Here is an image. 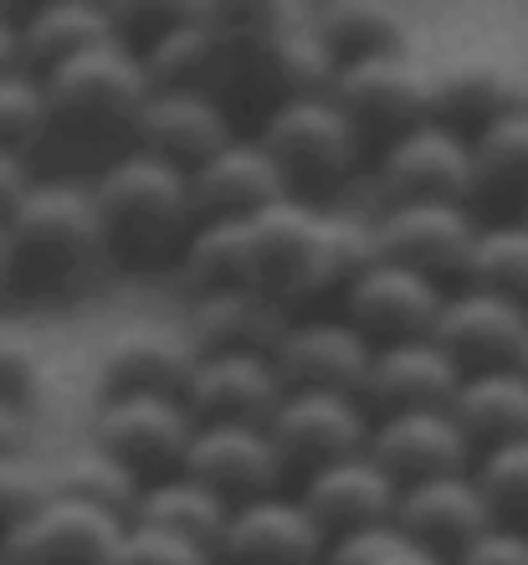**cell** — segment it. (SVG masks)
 Segmentation results:
<instances>
[{"instance_id": "14", "label": "cell", "mask_w": 528, "mask_h": 565, "mask_svg": "<svg viewBox=\"0 0 528 565\" xmlns=\"http://www.w3.org/2000/svg\"><path fill=\"white\" fill-rule=\"evenodd\" d=\"M369 452L400 478V489L477 468V443L452 417V406H421V412H385V417H375Z\"/></svg>"}, {"instance_id": "43", "label": "cell", "mask_w": 528, "mask_h": 565, "mask_svg": "<svg viewBox=\"0 0 528 565\" xmlns=\"http://www.w3.org/2000/svg\"><path fill=\"white\" fill-rule=\"evenodd\" d=\"M452 565H528V530H518V524H493V530L472 540Z\"/></svg>"}, {"instance_id": "32", "label": "cell", "mask_w": 528, "mask_h": 565, "mask_svg": "<svg viewBox=\"0 0 528 565\" xmlns=\"http://www.w3.org/2000/svg\"><path fill=\"white\" fill-rule=\"evenodd\" d=\"M180 273L201 294H226V288H257V247H251V222H195V232L180 247Z\"/></svg>"}, {"instance_id": "21", "label": "cell", "mask_w": 528, "mask_h": 565, "mask_svg": "<svg viewBox=\"0 0 528 565\" xmlns=\"http://www.w3.org/2000/svg\"><path fill=\"white\" fill-rule=\"evenodd\" d=\"M375 340L359 334L349 319H303L288 324L278 344V371L288 391H349L365 396Z\"/></svg>"}, {"instance_id": "13", "label": "cell", "mask_w": 528, "mask_h": 565, "mask_svg": "<svg viewBox=\"0 0 528 565\" xmlns=\"http://www.w3.org/2000/svg\"><path fill=\"white\" fill-rule=\"evenodd\" d=\"M431 340L467 375L508 371V365H524V355H528V309L514 303V298L487 294V288H472L467 282L462 294H446Z\"/></svg>"}, {"instance_id": "37", "label": "cell", "mask_w": 528, "mask_h": 565, "mask_svg": "<svg viewBox=\"0 0 528 565\" xmlns=\"http://www.w3.org/2000/svg\"><path fill=\"white\" fill-rule=\"evenodd\" d=\"M472 473H477V483H483L498 524H518V530H528V437L483 447Z\"/></svg>"}, {"instance_id": "40", "label": "cell", "mask_w": 528, "mask_h": 565, "mask_svg": "<svg viewBox=\"0 0 528 565\" xmlns=\"http://www.w3.org/2000/svg\"><path fill=\"white\" fill-rule=\"evenodd\" d=\"M114 565H216V555L191 545V540L160 535V530H144V524H129V535L118 545Z\"/></svg>"}, {"instance_id": "2", "label": "cell", "mask_w": 528, "mask_h": 565, "mask_svg": "<svg viewBox=\"0 0 528 565\" xmlns=\"http://www.w3.org/2000/svg\"><path fill=\"white\" fill-rule=\"evenodd\" d=\"M211 15L231 52V83H257L278 104L334 88L338 62L309 6H216Z\"/></svg>"}, {"instance_id": "30", "label": "cell", "mask_w": 528, "mask_h": 565, "mask_svg": "<svg viewBox=\"0 0 528 565\" xmlns=\"http://www.w3.org/2000/svg\"><path fill=\"white\" fill-rule=\"evenodd\" d=\"M231 509H236L231 499H220L211 483H201V478H191L180 468V473L149 478L144 493H139V509H133V524L175 535V540H191V545L216 555L220 535L231 524Z\"/></svg>"}, {"instance_id": "18", "label": "cell", "mask_w": 528, "mask_h": 565, "mask_svg": "<svg viewBox=\"0 0 528 565\" xmlns=\"http://www.w3.org/2000/svg\"><path fill=\"white\" fill-rule=\"evenodd\" d=\"M282 468L288 462H282L272 431L251 427V422H201L191 437V452H185V473L211 483L231 504L272 493Z\"/></svg>"}, {"instance_id": "8", "label": "cell", "mask_w": 528, "mask_h": 565, "mask_svg": "<svg viewBox=\"0 0 528 565\" xmlns=\"http://www.w3.org/2000/svg\"><path fill=\"white\" fill-rule=\"evenodd\" d=\"M267 431H272L282 462L303 468V478H309L338 458L369 452L375 417H369L365 396H349V391H288Z\"/></svg>"}, {"instance_id": "6", "label": "cell", "mask_w": 528, "mask_h": 565, "mask_svg": "<svg viewBox=\"0 0 528 565\" xmlns=\"http://www.w3.org/2000/svg\"><path fill=\"white\" fill-rule=\"evenodd\" d=\"M195 412L185 396H160V391H114L93 412V443L123 458L139 478H164L185 468L195 437Z\"/></svg>"}, {"instance_id": "16", "label": "cell", "mask_w": 528, "mask_h": 565, "mask_svg": "<svg viewBox=\"0 0 528 565\" xmlns=\"http://www.w3.org/2000/svg\"><path fill=\"white\" fill-rule=\"evenodd\" d=\"M328 535L303 499L262 493L231 509V524L216 545V565H319Z\"/></svg>"}, {"instance_id": "33", "label": "cell", "mask_w": 528, "mask_h": 565, "mask_svg": "<svg viewBox=\"0 0 528 565\" xmlns=\"http://www.w3.org/2000/svg\"><path fill=\"white\" fill-rule=\"evenodd\" d=\"M313 21H319L338 67L385 57V52H406V15L390 0H323V6H313Z\"/></svg>"}, {"instance_id": "27", "label": "cell", "mask_w": 528, "mask_h": 565, "mask_svg": "<svg viewBox=\"0 0 528 565\" xmlns=\"http://www.w3.org/2000/svg\"><path fill=\"white\" fill-rule=\"evenodd\" d=\"M185 329L201 355H278L288 313L262 288H226L195 298Z\"/></svg>"}, {"instance_id": "28", "label": "cell", "mask_w": 528, "mask_h": 565, "mask_svg": "<svg viewBox=\"0 0 528 565\" xmlns=\"http://www.w3.org/2000/svg\"><path fill=\"white\" fill-rule=\"evenodd\" d=\"M514 104H524V77L493 57H452L431 67V119L456 135H477Z\"/></svg>"}, {"instance_id": "50", "label": "cell", "mask_w": 528, "mask_h": 565, "mask_svg": "<svg viewBox=\"0 0 528 565\" xmlns=\"http://www.w3.org/2000/svg\"><path fill=\"white\" fill-rule=\"evenodd\" d=\"M524 222H528V195H524Z\"/></svg>"}, {"instance_id": "51", "label": "cell", "mask_w": 528, "mask_h": 565, "mask_svg": "<svg viewBox=\"0 0 528 565\" xmlns=\"http://www.w3.org/2000/svg\"><path fill=\"white\" fill-rule=\"evenodd\" d=\"M0 565H6V551H0Z\"/></svg>"}, {"instance_id": "41", "label": "cell", "mask_w": 528, "mask_h": 565, "mask_svg": "<svg viewBox=\"0 0 528 565\" xmlns=\"http://www.w3.org/2000/svg\"><path fill=\"white\" fill-rule=\"evenodd\" d=\"M36 381H42V355H36V344H31L21 329L0 324V396L26 406Z\"/></svg>"}, {"instance_id": "20", "label": "cell", "mask_w": 528, "mask_h": 565, "mask_svg": "<svg viewBox=\"0 0 528 565\" xmlns=\"http://www.w3.org/2000/svg\"><path fill=\"white\" fill-rule=\"evenodd\" d=\"M298 499L323 524V535L338 540V535H354V530H369V524H396L400 478L375 452H354V458H338L303 478Z\"/></svg>"}, {"instance_id": "17", "label": "cell", "mask_w": 528, "mask_h": 565, "mask_svg": "<svg viewBox=\"0 0 528 565\" xmlns=\"http://www.w3.org/2000/svg\"><path fill=\"white\" fill-rule=\"evenodd\" d=\"M191 191H195L201 222H251L267 206L298 195L288 170L272 160V149L262 139H241V135L226 149H216L206 164H195Z\"/></svg>"}, {"instance_id": "44", "label": "cell", "mask_w": 528, "mask_h": 565, "mask_svg": "<svg viewBox=\"0 0 528 565\" xmlns=\"http://www.w3.org/2000/svg\"><path fill=\"white\" fill-rule=\"evenodd\" d=\"M36 185V175H31V164L21 149H6L0 145V222H11L15 206L26 201V191Z\"/></svg>"}, {"instance_id": "29", "label": "cell", "mask_w": 528, "mask_h": 565, "mask_svg": "<svg viewBox=\"0 0 528 565\" xmlns=\"http://www.w3.org/2000/svg\"><path fill=\"white\" fill-rule=\"evenodd\" d=\"M114 42H129L118 26V11L93 6V0H52V6H36L31 15H21V57L42 77L57 73L62 62H77Z\"/></svg>"}, {"instance_id": "36", "label": "cell", "mask_w": 528, "mask_h": 565, "mask_svg": "<svg viewBox=\"0 0 528 565\" xmlns=\"http://www.w3.org/2000/svg\"><path fill=\"white\" fill-rule=\"evenodd\" d=\"M472 154H477V185L528 195V104H514L503 119L477 129Z\"/></svg>"}, {"instance_id": "23", "label": "cell", "mask_w": 528, "mask_h": 565, "mask_svg": "<svg viewBox=\"0 0 528 565\" xmlns=\"http://www.w3.org/2000/svg\"><path fill=\"white\" fill-rule=\"evenodd\" d=\"M288 381L278 371V355H201L185 402L195 422H251L267 427L278 417Z\"/></svg>"}, {"instance_id": "10", "label": "cell", "mask_w": 528, "mask_h": 565, "mask_svg": "<svg viewBox=\"0 0 528 565\" xmlns=\"http://www.w3.org/2000/svg\"><path fill=\"white\" fill-rule=\"evenodd\" d=\"M380 185L390 201H462L467 206L477 185V154L472 135H456L446 124H416L396 135L380 154Z\"/></svg>"}, {"instance_id": "45", "label": "cell", "mask_w": 528, "mask_h": 565, "mask_svg": "<svg viewBox=\"0 0 528 565\" xmlns=\"http://www.w3.org/2000/svg\"><path fill=\"white\" fill-rule=\"evenodd\" d=\"M21 443H26V406L0 396V458L21 452Z\"/></svg>"}, {"instance_id": "25", "label": "cell", "mask_w": 528, "mask_h": 565, "mask_svg": "<svg viewBox=\"0 0 528 565\" xmlns=\"http://www.w3.org/2000/svg\"><path fill=\"white\" fill-rule=\"evenodd\" d=\"M231 139V114L220 104V93H149L144 119L133 129V145L180 170L206 164Z\"/></svg>"}, {"instance_id": "42", "label": "cell", "mask_w": 528, "mask_h": 565, "mask_svg": "<svg viewBox=\"0 0 528 565\" xmlns=\"http://www.w3.org/2000/svg\"><path fill=\"white\" fill-rule=\"evenodd\" d=\"M406 540H411V535H406L400 524H369V530H354V535L328 540L323 565H380L385 555L400 551Z\"/></svg>"}, {"instance_id": "12", "label": "cell", "mask_w": 528, "mask_h": 565, "mask_svg": "<svg viewBox=\"0 0 528 565\" xmlns=\"http://www.w3.org/2000/svg\"><path fill=\"white\" fill-rule=\"evenodd\" d=\"M123 535H129V520L52 493L26 524H15L0 540V551H6V565H114Z\"/></svg>"}, {"instance_id": "39", "label": "cell", "mask_w": 528, "mask_h": 565, "mask_svg": "<svg viewBox=\"0 0 528 565\" xmlns=\"http://www.w3.org/2000/svg\"><path fill=\"white\" fill-rule=\"evenodd\" d=\"M46 499H52V473L31 468L21 452L0 458V540L11 535L15 524H26Z\"/></svg>"}, {"instance_id": "4", "label": "cell", "mask_w": 528, "mask_h": 565, "mask_svg": "<svg viewBox=\"0 0 528 565\" xmlns=\"http://www.w3.org/2000/svg\"><path fill=\"white\" fill-rule=\"evenodd\" d=\"M42 83H46V104H52V129L83 139V145L118 135L133 139L149 93H154L139 46L129 42L98 46L88 57L62 62L57 73H46Z\"/></svg>"}, {"instance_id": "35", "label": "cell", "mask_w": 528, "mask_h": 565, "mask_svg": "<svg viewBox=\"0 0 528 565\" xmlns=\"http://www.w3.org/2000/svg\"><path fill=\"white\" fill-rule=\"evenodd\" d=\"M462 282L472 288H487V294H503L528 309V222H493L477 232V247L467 257V273Z\"/></svg>"}, {"instance_id": "34", "label": "cell", "mask_w": 528, "mask_h": 565, "mask_svg": "<svg viewBox=\"0 0 528 565\" xmlns=\"http://www.w3.org/2000/svg\"><path fill=\"white\" fill-rule=\"evenodd\" d=\"M52 493H62V499H83V504H93V509H104V514H118V520L133 524L144 478L133 473L123 458H114L108 447L83 443L52 468Z\"/></svg>"}, {"instance_id": "9", "label": "cell", "mask_w": 528, "mask_h": 565, "mask_svg": "<svg viewBox=\"0 0 528 565\" xmlns=\"http://www.w3.org/2000/svg\"><path fill=\"white\" fill-rule=\"evenodd\" d=\"M328 93L359 135H385V145L416 124H431V67H421L411 52L344 62Z\"/></svg>"}, {"instance_id": "19", "label": "cell", "mask_w": 528, "mask_h": 565, "mask_svg": "<svg viewBox=\"0 0 528 565\" xmlns=\"http://www.w3.org/2000/svg\"><path fill=\"white\" fill-rule=\"evenodd\" d=\"M396 524L421 551L456 561L472 540L498 524V514L487 504L477 473H446V478H425V483H406L400 489Z\"/></svg>"}, {"instance_id": "3", "label": "cell", "mask_w": 528, "mask_h": 565, "mask_svg": "<svg viewBox=\"0 0 528 565\" xmlns=\"http://www.w3.org/2000/svg\"><path fill=\"white\" fill-rule=\"evenodd\" d=\"M93 201H98V216H104L108 247L144 257L164 253L180 237H191L195 232L191 222H201L191 170H180V164L160 160V154H149L139 145H129L98 170Z\"/></svg>"}, {"instance_id": "24", "label": "cell", "mask_w": 528, "mask_h": 565, "mask_svg": "<svg viewBox=\"0 0 528 565\" xmlns=\"http://www.w3.org/2000/svg\"><path fill=\"white\" fill-rule=\"evenodd\" d=\"M154 93H220L231 88V52L211 11H180L164 31L139 42Z\"/></svg>"}, {"instance_id": "31", "label": "cell", "mask_w": 528, "mask_h": 565, "mask_svg": "<svg viewBox=\"0 0 528 565\" xmlns=\"http://www.w3.org/2000/svg\"><path fill=\"white\" fill-rule=\"evenodd\" d=\"M452 417L467 427L477 452L528 437V371L524 365H508V371L462 375V386L452 396Z\"/></svg>"}, {"instance_id": "26", "label": "cell", "mask_w": 528, "mask_h": 565, "mask_svg": "<svg viewBox=\"0 0 528 565\" xmlns=\"http://www.w3.org/2000/svg\"><path fill=\"white\" fill-rule=\"evenodd\" d=\"M462 365L441 350L431 334L425 340L375 344V365L365 381V402L385 412H421V406H452L462 386Z\"/></svg>"}, {"instance_id": "22", "label": "cell", "mask_w": 528, "mask_h": 565, "mask_svg": "<svg viewBox=\"0 0 528 565\" xmlns=\"http://www.w3.org/2000/svg\"><path fill=\"white\" fill-rule=\"evenodd\" d=\"M201 350L191 329L175 324H129L98 350V381L104 396L114 391H160V396H185Z\"/></svg>"}, {"instance_id": "52", "label": "cell", "mask_w": 528, "mask_h": 565, "mask_svg": "<svg viewBox=\"0 0 528 565\" xmlns=\"http://www.w3.org/2000/svg\"><path fill=\"white\" fill-rule=\"evenodd\" d=\"M524 371H528V355H524Z\"/></svg>"}, {"instance_id": "46", "label": "cell", "mask_w": 528, "mask_h": 565, "mask_svg": "<svg viewBox=\"0 0 528 565\" xmlns=\"http://www.w3.org/2000/svg\"><path fill=\"white\" fill-rule=\"evenodd\" d=\"M11 67H26V57H21V21L0 15V73H11Z\"/></svg>"}, {"instance_id": "7", "label": "cell", "mask_w": 528, "mask_h": 565, "mask_svg": "<svg viewBox=\"0 0 528 565\" xmlns=\"http://www.w3.org/2000/svg\"><path fill=\"white\" fill-rule=\"evenodd\" d=\"M257 139L288 170L293 191L298 185H328V180H338L354 164V149H359V129L334 104V93H303V98L272 104Z\"/></svg>"}, {"instance_id": "1", "label": "cell", "mask_w": 528, "mask_h": 565, "mask_svg": "<svg viewBox=\"0 0 528 565\" xmlns=\"http://www.w3.org/2000/svg\"><path fill=\"white\" fill-rule=\"evenodd\" d=\"M251 247H257V288L278 298L282 309L323 288H349L380 257L375 226L319 211L303 195H288L262 216H251Z\"/></svg>"}, {"instance_id": "15", "label": "cell", "mask_w": 528, "mask_h": 565, "mask_svg": "<svg viewBox=\"0 0 528 565\" xmlns=\"http://www.w3.org/2000/svg\"><path fill=\"white\" fill-rule=\"evenodd\" d=\"M477 232L483 226L472 222L462 201H390V211L375 222V247L390 263L441 278V273H467Z\"/></svg>"}, {"instance_id": "5", "label": "cell", "mask_w": 528, "mask_h": 565, "mask_svg": "<svg viewBox=\"0 0 528 565\" xmlns=\"http://www.w3.org/2000/svg\"><path fill=\"white\" fill-rule=\"evenodd\" d=\"M6 232H11L15 273H31L42 282L77 278L108 247L93 185H77V180H36Z\"/></svg>"}, {"instance_id": "48", "label": "cell", "mask_w": 528, "mask_h": 565, "mask_svg": "<svg viewBox=\"0 0 528 565\" xmlns=\"http://www.w3.org/2000/svg\"><path fill=\"white\" fill-rule=\"evenodd\" d=\"M15 273V253H11V232H6V222H0V282Z\"/></svg>"}, {"instance_id": "47", "label": "cell", "mask_w": 528, "mask_h": 565, "mask_svg": "<svg viewBox=\"0 0 528 565\" xmlns=\"http://www.w3.org/2000/svg\"><path fill=\"white\" fill-rule=\"evenodd\" d=\"M380 565H452V561H446V555H431V551H421L416 540H406V545H400V551H390Z\"/></svg>"}, {"instance_id": "49", "label": "cell", "mask_w": 528, "mask_h": 565, "mask_svg": "<svg viewBox=\"0 0 528 565\" xmlns=\"http://www.w3.org/2000/svg\"><path fill=\"white\" fill-rule=\"evenodd\" d=\"M524 104H528V77H524Z\"/></svg>"}, {"instance_id": "38", "label": "cell", "mask_w": 528, "mask_h": 565, "mask_svg": "<svg viewBox=\"0 0 528 565\" xmlns=\"http://www.w3.org/2000/svg\"><path fill=\"white\" fill-rule=\"evenodd\" d=\"M52 129V104H46V83L31 67H11L0 73V145L26 154L31 139H42Z\"/></svg>"}, {"instance_id": "11", "label": "cell", "mask_w": 528, "mask_h": 565, "mask_svg": "<svg viewBox=\"0 0 528 565\" xmlns=\"http://www.w3.org/2000/svg\"><path fill=\"white\" fill-rule=\"evenodd\" d=\"M441 303H446V294H441V282L431 273H416L406 263H390V257H375L344 288V319L375 344L437 334Z\"/></svg>"}]
</instances>
